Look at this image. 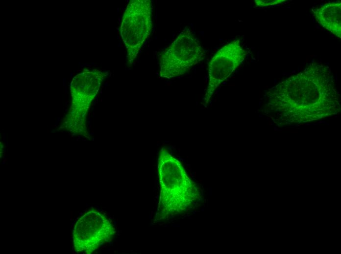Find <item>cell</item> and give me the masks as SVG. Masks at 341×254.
Here are the masks:
<instances>
[{
	"mask_svg": "<svg viewBox=\"0 0 341 254\" xmlns=\"http://www.w3.org/2000/svg\"><path fill=\"white\" fill-rule=\"evenodd\" d=\"M159 210L165 215L184 211L191 201L192 182L181 163L163 148L158 157Z\"/></svg>",
	"mask_w": 341,
	"mask_h": 254,
	"instance_id": "obj_1",
	"label": "cell"
},
{
	"mask_svg": "<svg viewBox=\"0 0 341 254\" xmlns=\"http://www.w3.org/2000/svg\"><path fill=\"white\" fill-rule=\"evenodd\" d=\"M204 56L199 41L190 29H184L160 54V77L170 79L183 75Z\"/></svg>",
	"mask_w": 341,
	"mask_h": 254,
	"instance_id": "obj_2",
	"label": "cell"
},
{
	"mask_svg": "<svg viewBox=\"0 0 341 254\" xmlns=\"http://www.w3.org/2000/svg\"><path fill=\"white\" fill-rule=\"evenodd\" d=\"M105 76L104 73L99 70L85 69L72 81L71 89L73 98V124L74 127L82 134H88L87 112Z\"/></svg>",
	"mask_w": 341,
	"mask_h": 254,
	"instance_id": "obj_5",
	"label": "cell"
},
{
	"mask_svg": "<svg viewBox=\"0 0 341 254\" xmlns=\"http://www.w3.org/2000/svg\"><path fill=\"white\" fill-rule=\"evenodd\" d=\"M284 0H255V3L257 6L258 7H265L267 6H270L272 5H275L283 2L286 1Z\"/></svg>",
	"mask_w": 341,
	"mask_h": 254,
	"instance_id": "obj_8",
	"label": "cell"
},
{
	"mask_svg": "<svg viewBox=\"0 0 341 254\" xmlns=\"http://www.w3.org/2000/svg\"><path fill=\"white\" fill-rule=\"evenodd\" d=\"M152 9L150 0H131L124 11L120 33L130 64L136 58L152 30Z\"/></svg>",
	"mask_w": 341,
	"mask_h": 254,
	"instance_id": "obj_3",
	"label": "cell"
},
{
	"mask_svg": "<svg viewBox=\"0 0 341 254\" xmlns=\"http://www.w3.org/2000/svg\"><path fill=\"white\" fill-rule=\"evenodd\" d=\"M317 21L325 29L341 37V3L329 2L316 9L314 13Z\"/></svg>",
	"mask_w": 341,
	"mask_h": 254,
	"instance_id": "obj_7",
	"label": "cell"
},
{
	"mask_svg": "<svg viewBox=\"0 0 341 254\" xmlns=\"http://www.w3.org/2000/svg\"><path fill=\"white\" fill-rule=\"evenodd\" d=\"M116 230L112 223L100 212L90 210L76 222L73 231L74 248L90 254L113 238Z\"/></svg>",
	"mask_w": 341,
	"mask_h": 254,
	"instance_id": "obj_4",
	"label": "cell"
},
{
	"mask_svg": "<svg viewBox=\"0 0 341 254\" xmlns=\"http://www.w3.org/2000/svg\"><path fill=\"white\" fill-rule=\"evenodd\" d=\"M247 52L236 39L226 43L213 56L209 64V82L203 99L206 106L217 88L244 61Z\"/></svg>",
	"mask_w": 341,
	"mask_h": 254,
	"instance_id": "obj_6",
	"label": "cell"
}]
</instances>
